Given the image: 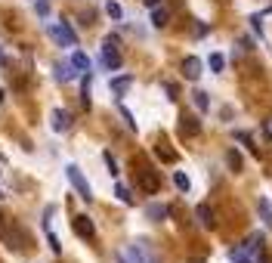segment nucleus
<instances>
[{
    "label": "nucleus",
    "instance_id": "nucleus-1",
    "mask_svg": "<svg viewBox=\"0 0 272 263\" xmlns=\"http://www.w3.org/2000/svg\"><path fill=\"white\" fill-rule=\"evenodd\" d=\"M65 177H68V183L78 189V195L84 198V201H93V189H90V183H87V177L78 170V164H68L65 167Z\"/></svg>",
    "mask_w": 272,
    "mask_h": 263
},
{
    "label": "nucleus",
    "instance_id": "nucleus-2",
    "mask_svg": "<svg viewBox=\"0 0 272 263\" xmlns=\"http://www.w3.org/2000/svg\"><path fill=\"white\" fill-rule=\"evenodd\" d=\"M99 62L108 68V72H118V68H121V53H118V38H115V34H112V38H105Z\"/></svg>",
    "mask_w": 272,
    "mask_h": 263
},
{
    "label": "nucleus",
    "instance_id": "nucleus-3",
    "mask_svg": "<svg viewBox=\"0 0 272 263\" xmlns=\"http://www.w3.org/2000/svg\"><path fill=\"white\" fill-rule=\"evenodd\" d=\"M47 34L53 41H56L59 47H75L78 44V34H75V28H71L68 22H59V25H50L47 28Z\"/></svg>",
    "mask_w": 272,
    "mask_h": 263
},
{
    "label": "nucleus",
    "instance_id": "nucleus-4",
    "mask_svg": "<svg viewBox=\"0 0 272 263\" xmlns=\"http://www.w3.org/2000/svg\"><path fill=\"white\" fill-rule=\"evenodd\" d=\"M201 72H204V62L198 59V56H186V59H183V78L198 81V78H201Z\"/></svg>",
    "mask_w": 272,
    "mask_h": 263
},
{
    "label": "nucleus",
    "instance_id": "nucleus-5",
    "mask_svg": "<svg viewBox=\"0 0 272 263\" xmlns=\"http://www.w3.org/2000/svg\"><path fill=\"white\" fill-rule=\"evenodd\" d=\"M75 232H78L81 238H87V241H90V238L96 235V226H93V220H90L87 214H81V217H75Z\"/></svg>",
    "mask_w": 272,
    "mask_h": 263
},
{
    "label": "nucleus",
    "instance_id": "nucleus-6",
    "mask_svg": "<svg viewBox=\"0 0 272 263\" xmlns=\"http://www.w3.org/2000/svg\"><path fill=\"white\" fill-rule=\"evenodd\" d=\"M195 217H198V223H201L204 229H213V226H216V217H213V207L210 204H198L195 207Z\"/></svg>",
    "mask_w": 272,
    "mask_h": 263
},
{
    "label": "nucleus",
    "instance_id": "nucleus-7",
    "mask_svg": "<svg viewBox=\"0 0 272 263\" xmlns=\"http://www.w3.org/2000/svg\"><path fill=\"white\" fill-rule=\"evenodd\" d=\"M179 130H183L186 136H198L201 133V121H198L195 115H183L179 118Z\"/></svg>",
    "mask_w": 272,
    "mask_h": 263
},
{
    "label": "nucleus",
    "instance_id": "nucleus-8",
    "mask_svg": "<svg viewBox=\"0 0 272 263\" xmlns=\"http://www.w3.org/2000/svg\"><path fill=\"white\" fill-rule=\"evenodd\" d=\"M139 183H142V189H146V192H158V186H161L158 173L149 170V167H142V170H139Z\"/></svg>",
    "mask_w": 272,
    "mask_h": 263
},
{
    "label": "nucleus",
    "instance_id": "nucleus-9",
    "mask_svg": "<svg viewBox=\"0 0 272 263\" xmlns=\"http://www.w3.org/2000/svg\"><path fill=\"white\" fill-rule=\"evenodd\" d=\"M50 121H53V130H56V133H65V130H68V124H71V115H65L62 109H53Z\"/></svg>",
    "mask_w": 272,
    "mask_h": 263
},
{
    "label": "nucleus",
    "instance_id": "nucleus-10",
    "mask_svg": "<svg viewBox=\"0 0 272 263\" xmlns=\"http://www.w3.org/2000/svg\"><path fill=\"white\" fill-rule=\"evenodd\" d=\"M68 62H71V68H75V72H90V59L84 56V53L81 50H75V53H71V56H68Z\"/></svg>",
    "mask_w": 272,
    "mask_h": 263
},
{
    "label": "nucleus",
    "instance_id": "nucleus-11",
    "mask_svg": "<svg viewBox=\"0 0 272 263\" xmlns=\"http://www.w3.org/2000/svg\"><path fill=\"white\" fill-rule=\"evenodd\" d=\"M130 84H133V78H130V75H121V78H112V93H115V96H124L127 90H130Z\"/></svg>",
    "mask_w": 272,
    "mask_h": 263
},
{
    "label": "nucleus",
    "instance_id": "nucleus-12",
    "mask_svg": "<svg viewBox=\"0 0 272 263\" xmlns=\"http://www.w3.org/2000/svg\"><path fill=\"white\" fill-rule=\"evenodd\" d=\"M167 22H170V13H167L164 7H155V10H152V25H155V28H164Z\"/></svg>",
    "mask_w": 272,
    "mask_h": 263
},
{
    "label": "nucleus",
    "instance_id": "nucleus-13",
    "mask_svg": "<svg viewBox=\"0 0 272 263\" xmlns=\"http://www.w3.org/2000/svg\"><path fill=\"white\" fill-rule=\"evenodd\" d=\"M257 210H260V220H263L266 226H272V204H269V198H260V201H257Z\"/></svg>",
    "mask_w": 272,
    "mask_h": 263
},
{
    "label": "nucleus",
    "instance_id": "nucleus-14",
    "mask_svg": "<svg viewBox=\"0 0 272 263\" xmlns=\"http://www.w3.org/2000/svg\"><path fill=\"white\" fill-rule=\"evenodd\" d=\"M192 102H195V109H198V112H207V109H210V99H207L204 90H195V93H192Z\"/></svg>",
    "mask_w": 272,
    "mask_h": 263
},
{
    "label": "nucleus",
    "instance_id": "nucleus-15",
    "mask_svg": "<svg viewBox=\"0 0 272 263\" xmlns=\"http://www.w3.org/2000/svg\"><path fill=\"white\" fill-rule=\"evenodd\" d=\"M207 65H210V72H216V75H220L223 68H226V59H223V53H210V56H207Z\"/></svg>",
    "mask_w": 272,
    "mask_h": 263
},
{
    "label": "nucleus",
    "instance_id": "nucleus-16",
    "mask_svg": "<svg viewBox=\"0 0 272 263\" xmlns=\"http://www.w3.org/2000/svg\"><path fill=\"white\" fill-rule=\"evenodd\" d=\"M146 214H149V220H164L170 210H167L164 204H149V207H146Z\"/></svg>",
    "mask_w": 272,
    "mask_h": 263
},
{
    "label": "nucleus",
    "instance_id": "nucleus-17",
    "mask_svg": "<svg viewBox=\"0 0 272 263\" xmlns=\"http://www.w3.org/2000/svg\"><path fill=\"white\" fill-rule=\"evenodd\" d=\"M75 75H78V72L71 68V62H68V65H65V62H59V65H56V78H59V81H71Z\"/></svg>",
    "mask_w": 272,
    "mask_h": 263
},
{
    "label": "nucleus",
    "instance_id": "nucleus-18",
    "mask_svg": "<svg viewBox=\"0 0 272 263\" xmlns=\"http://www.w3.org/2000/svg\"><path fill=\"white\" fill-rule=\"evenodd\" d=\"M173 183H176L179 192H189V189H192V183H189V177H186L183 170H173Z\"/></svg>",
    "mask_w": 272,
    "mask_h": 263
},
{
    "label": "nucleus",
    "instance_id": "nucleus-19",
    "mask_svg": "<svg viewBox=\"0 0 272 263\" xmlns=\"http://www.w3.org/2000/svg\"><path fill=\"white\" fill-rule=\"evenodd\" d=\"M226 161H229V167H232L235 173H241V155L235 152V149H229V152H226Z\"/></svg>",
    "mask_w": 272,
    "mask_h": 263
},
{
    "label": "nucleus",
    "instance_id": "nucleus-20",
    "mask_svg": "<svg viewBox=\"0 0 272 263\" xmlns=\"http://www.w3.org/2000/svg\"><path fill=\"white\" fill-rule=\"evenodd\" d=\"M105 13L112 16L115 22H121V19H124V10H121V4H115V0H108V4H105Z\"/></svg>",
    "mask_w": 272,
    "mask_h": 263
},
{
    "label": "nucleus",
    "instance_id": "nucleus-21",
    "mask_svg": "<svg viewBox=\"0 0 272 263\" xmlns=\"http://www.w3.org/2000/svg\"><path fill=\"white\" fill-rule=\"evenodd\" d=\"M115 195H118V201H124V204H133V195H130V189H127L124 183L115 186Z\"/></svg>",
    "mask_w": 272,
    "mask_h": 263
},
{
    "label": "nucleus",
    "instance_id": "nucleus-22",
    "mask_svg": "<svg viewBox=\"0 0 272 263\" xmlns=\"http://www.w3.org/2000/svg\"><path fill=\"white\" fill-rule=\"evenodd\" d=\"M102 161H105L108 173H112V177H118V161H115V155H112V152H105V155H102Z\"/></svg>",
    "mask_w": 272,
    "mask_h": 263
},
{
    "label": "nucleus",
    "instance_id": "nucleus-23",
    "mask_svg": "<svg viewBox=\"0 0 272 263\" xmlns=\"http://www.w3.org/2000/svg\"><path fill=\"white\" fill-rule=\"evenodd\" d=\"M229 257H232L235 263H250V257H247V251H244V248H232V251H229Z\"/></svg>",
    "mask_w": 272,
    "mask_h": 263
},
{
    "label": "nucleus",
    "instance_id": "nucleus-24",
    "mask_svg": "<svg viewBox=\"0 0 272 263\" xmlns=\"http://www.w3.org/2000/svg\"><path fill=\"white\" fill-rule=\"evenodd\" d=\"M47 244H50V251H53V254H62V244H59V238L53 235V232H47Z\"/></svg>",
    "mask_w": 272,
    "mask_h": 263
},
{
    "label": "nucleus",
    "instance_id": "nucleus-25",
    "mask_svg": "<svg viewBox=\"0 0 272 263\" xmlns=\"http://www.w3.org/2000/svg\"><path fill=\"white\" fill-rule=\"evenodd\" d=\"M7 217L4 214H0V238H4V241H13V235H10V229H7V223H4Z\"/></svg>",
    "mask_w": 272,
    "mask_h": 263
},
{
    "label": "nucleus",
    "instance_id": "nucleus-26",
    "mask_svg": "<svg viewBox=\"0 0 272 263\" xmlns=\"http://www.w3.org/2000/svg\"><path fill=\"white\" fill-rule=\"evenodd\" d=\"M121 115H124V121H127V127H130V130H136V121H133V115H130V112H127V109H124V105H121Z\"/></svg>",
    "mask_w": 272,
    "mask_h": 263
},
{
    "label": "nucleus",
    "instance_id": "nucleus-27",
    "mask_svg": "<svg viewBox=\"0 0 272 263\" xmlns=\"http://www.w3.org/2000/svg\"><path fill=\"white\" fill-rule=\"evenodd\" d=\"M158 155L164 158V161H173V152H170V149H164V146H158Z\"/></svg>",
    "mask_w": 272,
    "mask_h": 263
},
{
    "label": "nucleus",
    "instance_id": "nucleus-28",
    "mask_svg": "<svg viewBox=\"0 0 272 263\" xmlns=\"http://www.w3.org/2000/svg\"><path fill=\"white\" fill-rule=\"evenodd\" d=\"M38 16H50V4H47V0H41V4H38Z\"/></svg>",
    "mask_w": 272,
    "mask_h": 263
},
{
    "label": "nucleus",
    "instance_id": "nucleus-29",
    "mask_svg": "<svg viewBox=\"0 0 272 263\" xmlns=\"http://www.w3.org/2000/svg\"><path fill=\"white\" fill-rule=\"evenodd\" d=\"M164 90H167V99H176V87L173 84H164Z\"/></svg>",
    "mask_w": 272,
    "mask_h": 263
},
{
    "label": "nucleus",
    "instance_id": "nucleus-30",
    "mask_svg": "<svg viewBox=\"0 0 272 263\" xmlns=\"http://www.w3.org/2000/svg\"><path fill=\"white\" fill-rule=\"evenodd\" d=\"M257 263H272V260H269V254H266V251H260V254H257Z\"/></svg>",
    "mask_w": 272,
    "mask_h": 263
},
{
    "label": "nucleus",
    "instance_id": "nucleus-31",
    "mask_svg": "<svg viewBox=\"0 0 272 263\" xmlns=\"http://www.w3.org/2000/svg\"><path fill=\"white\" fill-rule=\"evenodd\" d=\"M146 7H149V10H155V7H161V0H146Z\"/></svg>",
    "mask_w": 272,
    "mask_h": 263
},
{
    "label": "nucleus",
    "instance_id": "nucleus-32",
    "mask_svg": "<svg viewBox=\"0 0 272 263\" xmlns=\"http://www.w3.org/2000/svg\"><path fill=\"white\" fill-rule=\"evenodd\" d=\"M0 65H7V56H4V50H0Z\"/></svg>",
    "mask_w": 272,
    "mask_h": 263
},
{
    "label": "nucleus",
    "instance_id": "nucleus-33",
    "mask_svg": "<svg viewBox=\"0 0 272 263\" xmlns=\"http://www.w3.org/2000/svg\"><path fill=\"white\" fill-rule=\"evenodd\" d=\"M189 263H201V260H189Z\"/></svg>",
    "mask_w": 272,
    "mask_h": 263
},
{
    "label": "nucleus",
    "instance_id": "nucleus-34",
    "mask_svg": "<svg viewBox=\"0 0 272 263\" xmlns=\"http://www.w3.org/2000/svg\"><path fill=\"white\" fill-rule=\"evenodd\" d=\"M0 198H4V192H0Z\"/></svg>",
    "mask_w": 272,
    "mask_h": 263
}]
</instances>
